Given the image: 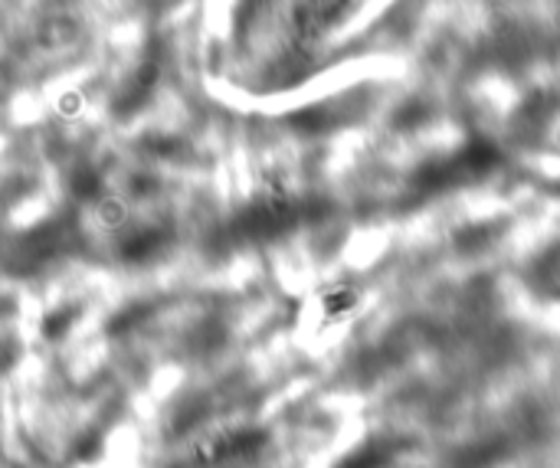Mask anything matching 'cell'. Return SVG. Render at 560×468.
<instances>
[{"mask_svg": "<svg viewBox=\"0 0 560 468\" xmlns=\"http://www.w3.org/2000/svg\"><path fill=\"white\" fill-rule=\"evenodd\" d=\"M354 305H358V292H354L351 285L338 282L321 292V311H325L328 321H341L344 315H351Z\"/></svg>", "mask_w": 560, "mask_h": 468, "instance_id": "6da1fadb", "label": "cell"}, {"mask_svg": "<svg viewBox=\"0 0 560 468\" xmlns=\"http://www.w3.org/2000/svg\"><path fill=\"white\" fill-rule=\"evenodd\" d=\"M99 217H102V223L109 226V229H118V226L125 223L128 210H125V203L122 200H102L99 203Z\"/></svg>", "mask_w": 560, "mask_h": 468, "instance_id": "7a4b0ae2", "label": "cell"}]
</instances>
